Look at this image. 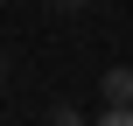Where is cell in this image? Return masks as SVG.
I'll return each instance as SVG.
<instances>
[{
  "instance_id": "7a4b0ae2",
  "label": "cell",
  "mask_w": 133,
  "mask_h": 126,
  "mask_svg": "<svg viewBox=\"0 0 133 126\" xmlns=\"http://www.w3.org/2000/svg\"><path fill=\"white\" fill-rule=\"evenodd\" d=\"M98 126H133V105H105V119Z\"/></svg>"
},
{
  "instance_id": "3957f363",
  "label": "cell",
  "mask_w": 133,
  "mask_h": 126,
  "mask_svg": "<svg viewBox=\"0 0 133 126\" xmlns=\"http://www.w3.org/2000/svg\"><path fill=\"white\" fill-rule=\"evenodd\" d=\"M49 126H84V119H77V112H49Z\"/></svg>"
},
{
  "instance_id": "6da1fadb",
  "label": "cell",
  "mask_w": 133,
  "mask_h": 126,
  "mask_svg": "<svg viewBox=\"0 0 133 126\" xmlns=\"http://www.w3.org/2000/svg\"><path fill=\"white\" fill-rule=\"evenodd\" d=\"M105 105H133V70H105Z\"/></svg>"
},
{
  "instance_id": "277c9868",
  "label": "cell",
  "mask_w": 133,
  "mask_h": 126,
  "mask_svg": "<svg viewBox=\"0 0 133 126\" xmlns=\"http://www.w3.org/2000/svg\"><path fill=\"white\" fill-rule=\"evenodd\" d=\"M56 7H91V0H56Z\"/></svg>"
},
{
  "instance_id": "5b68a950",
  "label": "cell",
  "mask_w": 133,
  "mask_h": 126,
  "mask_svg": "<svg viewBox=\"0 0 133 126\" xmlns=\"http://www.w3.org/2000/svg\"><path fill=\"white\" fill-rule=\"evenodd\" d=\"M0 77H7V56H0Z\"/></svg>"
}]
</instances>
